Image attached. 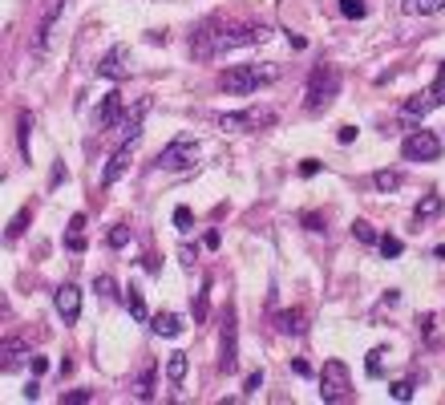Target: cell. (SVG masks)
Masks as SVG:
<instances>
[{
	"mask_svg": "<svg viewBox=\"0 0 445 405\" xmlns=\"http://www.w3.org/2000/svg\"><path fill=\"white\" fill-rule=\"evenodd\" d=\"M65 13V0H53L49 9H45V16H41V25H37V49H49V41H53V25L61 21Z\"/></svg>",
	"mask_w": 445,
	"mask_h": 405,
	"instance_id": "4fadbf2b",
	"label": "cell"
},
{
	"mask_svg": "<svg viewBox=\"0 0 445 405\" xmlns=\"http://www.w3.org/2000/svg\"><path fill=\"white\" fill-rule=\"evenodd\" d=\"M433 98H437V106H445V61H441V69H437V77H433Z\"/></svg>",
	"mask_w": 445,
	"mask_h": 405,
	"instance_id": "d6a6232c",
	"label": "cell"
},
{
	"mask_svg": "<svg viewBox=\"0 0 445 405\" xmlns=\"http://www.w3.org/2000/svg\"><path fill=\"white\" fill-rule=\"evenodd\" d=\"M25 397H29V401H37V397H41V385H37V381H29V385H25Z\"/></svg>",
	"mask_w": 445,
	"mask_h": 405,
	"instance_id": "bcb514c9",
	"label": "cell"
},
{
	"mask_svg": "<svg viewBox=\"0 0 445 405\" xmlns=\"http://www.w3.org/2000/svg\"><path fill=\"white\" fill-rule=\"evenodd\" d=\"M275 329L284 332V337H300L308 324H304V312H300V308H287V312H280V317H275Z\"/></svg>",
	"mask_w": 445,
	"mask_h": 405,
	"instance_id": "ac0fdd59",
	"label": "cell"
},
{
	"mask_svg": "<svg viewBox=\"0 0 445 405\" xmlns=\"http://www.w3.org/2000/svg\"><path fill=\"white\" fill-rule=\"evenodd\" d=\"M445 211V195H437V190H429V195H421L417 207H413V219L417 223H425V219H437Z\"/></svg>",
	"mask_w": 445,
	"mask_h": 405,
	"instance_id": "9a60e30c",
	"label": "cell"
},
{
	"mask_svg": "<svg viewBox=\"0 0 445 405\" xmlns=\"http://www.w3.org/2000/svg\"><path fill=\"white\" fill-rule=\"evenodd\" d=\"M372 187L381 190V195H393V190L401 187V175H397V170H377V175H372Z\"/></svg>",
	"mask_w": 445,
	"mask_h": 405,
	"instance_id": "d4e9b609",
	"label": "cell"
},
{
	"mask_svg": "<svg viewBox=\"0 0 445 405\" xmlns=\"http://www.w3.org/2000/svg\"><path fill=\"white\" fill-rule=\"evenodd\" d=\"M130 240H134V231L126 227V223L110 227V235H106V243H110V252H122V247H130Z\"/></svg>",
	"mask_w": 445,
	"mask_h": 405,
	"instance_id": "484cf974",
	"label": "cell"
},
{
	"mask_svg": "<svg viewBox=\"0 0 445 405\" xmlns=\"http://www.w3.org/2000/svg\"><path fill=\"white\" fill-rule=\"evenodd\" d=\"M29 219H33V215H29V211H21V215H16L13 223H9V240H16V235H21V231L29 227Z\"/></svg>",
	"mask_w": 445,
	"mask_h": 405,
	"instance_id": "e575fe53",
	"label": "cell"
},
{
	"mask_svg": "<svg viewBox=\"0 0 445 405\" xmlns=\"http://www.w3.org/2000/svg\"><path fill=\"white\" fill-rule=\"evenodd\" d=\"M377 247H381V255H389V260H397V255H401V240H397V235H381V243H377Z\"/></svg>",
	"mask_w": 445,
	"mask_h": 405,
	"instance_id": "1f68e13d",
	"label": "cell"
},
{
	"mask_svg": "<svg viewBox=\"0 0 445 405\" xmlns=\"http://www.w3.org/2000/svg\"><path fill=\"white\" fill-rule=\"evenodd\" d=\"M352 235H357L360 243H381V235H377V227H372L369 219H357V223H352Z\"/></svg>",
	"mask_w": 445,
	"mask_h": 405,
	"instance_id": "4316f807",
	"label": "cell"
},
{
	"mask_svg": "<svg viewBox=\"0 0 445 405\" xmlns=\"http://www.w3.org/2000/svg\"><path fill=\"white\" fill-rule=\"evenodd\" d=\"M260 385H263V373H260V369H255V373H251V377H247V385H243V393H247V397H251V393L260 389Z\"/></svg>",
	"mask_w": 445,
	"mask_h": 405,
	"instance_id": "7bdbcfd3",
	"label": "cell"
},
{
	"mask_svg": "<svg viewBox=\"0 0 445 405\" xmlns=\"http://www.w3.org/2000/svg\"><path fill=\"white\" fill-rule=\"evenodd\" d=\"M207 308H210V276L203 280V288L195 292V324H203V320H207Z\"/></svg>",
	"mask_w": 445,
	"mask_h": 405,
	"instance_id": "603a6c76",
	"label": "cell"
},
{
	"mask_svg": "<svg viewBox=\"0 0 445 405\" xmlns=\"http://www.w3.org/2000/svg\"><path fill=\"white\" fill-rule=\"evenodd\" d=\"M445 9V0H401V13L405 16H433V13H441Z\"/></svg>",
	"mask_w": 445,
	"mask_h": 405,
	"instance_id": "d6986e66",
	"label": "cell"
},
{
	"mask_svg": "<svg viewBox=\"0 0 445 405\" xmlns=\"http://www.w3.org/2000/svg\"><path fill=\"white\" fill-rule=\"evenodd\" d=\"M53 304H57L61 324H77L81 320V288L77 284H61V288L53 292Z\"/></svg>",
	"mask_w": 445,
	"mask_h": 405,
	"instance_id": "9c48e42d",
	"label": "cell"
},
{
	"mask_svg": "<svg viewBox=\"0 0 445 405\" xmlns=\"http://www.w3.org/2000/svg\"><path fill=\"white\" fill-rule=\"evenodd\" d=\"M433 106H437V98H433V89H425V93H417V98H409L405 106H401V118H413V122H417V118L429 114Z\"/></svg>",
	"mask_w": 445,
	"mask_h": 405,
	"instance_id": "2e32d148",
	"label": "cell"
},
{
	"mask_svg": "<svg viewBox=\"0 0 445 405\" xmlns=\"http://www.w3.org/2000/svg\"><path fill=\"white\" fill-rule=\"evenodd\" d=\"M0 353H4V369H13L16 361H21V353H25V341H4Z\"/></svg>",
	"mask_w": 445,
	"mask_h": 405,
	"instance_id": "83f0119b",
	"label": "cell"
},
{
	"mask_svg": "<svg viewBox=\"0 0 445 405\" xmlns=\"http://www.w3.org/2000/svg\"><path fill=\"white\" fill-rule=\"evenodd\" d=\"M401 158L405 163H437L441 158V138L433 130H413L405 142H401Z\"/></svg>",
	"mask_w": 445,
	"mask_h": 405,
	"instance_id": "52a82bcc",
	"label": "cell"
},
{
	"mask_svg": "<svg viewBox=\"0 0 445 405\" xmlns=\"http://www.w3.org/2000/svg\"><path fill=\"white\" fill-rule=\"evenodd\" d=\"M304 223H308V231H324V215H308Z\"/></svg>",
	"mask_w": 445,
	"mask_h": 405,
	"instance_id": "f6af8a7d",
	"label": "cell"
},
{
	"mask_svg": "<svg viewBox=\"0 0 445 405\" xmlns=\"http://www.w3.org/2000/svg\"><path fill=\"white\" fill-rule=\"evenodd\" d=\"M126 304H130V317L138 320V324H150V312H146V300H142V292L134 288V284H130V288H126Z\"/></svg>",
	"mask_w": 445,
	"mask_h": 405,
	"instance_id": "ffe728a7",
	"label": "cell"
},
{
	"mask_svg": "<svg viewBox=\"0 0 445 405\" xmlns=\"http://www.w3.org/2000/svg\"><path fill=\"white\" fill-rule=\"evenodd\" d=\"M336 142H344V146L348 142H357V126H340L336 130Z\"/></svg>",
	"mask_w": 445,
	"mask_h": 405,
	"instance_id": "b9f144b4",
	"label": "cell"
},
{
	"mask_svg": "<svg viewBox=\"0 0 445 405\" xmlns=\"http://www.w3.org/2000/svg\"><path fill=\"white\" fill-rule=\"evenodd\" d=\"M86 401H93V393L89 389H69L65 393V405H86Z\"/></svg>",
	"mask_w": 445,
	"mask_h": 405,
	"instance_id": "836d02e7",
	"label": "cell"
},
{
	"mask_svg": "<svg viewBox=\"0 0 445 405\" xmlns=\"http://www.w3.org/2000/svg\"><path fill=\"white\" fill-rule=\"evenodd\" d=\"M29 369H33V373H49V357H29Z\"/></svg>",
	"mask_w": 445,
	"mask_h": 405,
	"instance_id": "60d3db41",
	"label": "cell"
},
{
	"mask_svg": "<svg viewBox=\"0 0 445 405\" xmlns=\"http://www.w3.org/2000/svg\"><path fill=\"white\" fill-rule=\"evenodd\" d=\"M146 101H138L134 110H126L122 118H118V126H113V134H118V138H122V146H134V138L138 134H142V122H146Z\"/></svg>",
	"mask_w": 445,
	"mask_h": 405,
	"instance_id": "30bf717a",
	"label": "cell"
},
{
	"mask_svg": "<svg viewBox=\"0 0 445 405\" xmlns=\"http://www.w3.org/2000/svg\"><path fill=\"white\" fill-rule=\"evenodd\" d=\"M195 154H198V142L195 138H174L170 146H162L158 166H162V170H183V166L195 163Z\"/></svg>",
	"mask_w": 445,
	"mask_h": 405,
	"instance_id": "ba28073f",
	"label": "cell"
},
{
	"mask_svg": "<svg viewBox=\"0 0 445 405\" xmlns=\"http://www.w3.org/2000/svg\"><path fill=\"white\" fill-rule=\"evenodd\" d=\"M150 329L174 341V337H183V317H174V312H158V317H150Z\"/></svg>",
	"mask_w": 445,
	"mask_h": 405,
	"instance_id": "e0dca14e",
	"label": "cell"
},
{
	"mask_svg": "<svg viewBox=\"0 0 445 405\" xmlns=\"http://www.w3.org/2000/svg\"><path fill=\"white\" fill-rule=\"evenodd\" d=\"M300 175H304V178L320 175V163H300Z\"/></svg>",
	"mask_w": 445,
	"mask_h": 405,
	"instance_id": "ee69618b",
	"label": "cell"
},
{
	"mask_svg": "<svg viewBox=\"0 0 445 405\" xmlns=\"http://www.w3.org/2000/svg\"><path fill=\"white\" fill-rule=\"evenodd\" d=\"M272 126H275L272 106H247V110L219 114V130H231V134H260V130H272Z\"/></svg>",
	"mask_w": 445,
	"mask_h": 405,
	"instance_id": "277c9868",
	"label": "cell"
},
{
	"mask_svg": "<svg viewBox=\"0 0 445 405\" xmlns=\"http://www.w3.org/2000/svg\"><path fill=\"white\" fill-rule=\"evenodd\" d=\"M166 377H170V385H183L186 381V353H170V361H166Z\"/></svg>",
	"mask_w": 445,
	"mask_h": 405,
	"instance_id": "cb8c5ba5",
	"label": "cell"
},
{
	"mask_svg": "<svg viewBox=\"0 0 445 405\" xmlns=\"http://www.w3.org/2000/svg\"><path fill=\"white\" fill-rule=\"evenodd\" d=\"M98 73H101V77H110V81H122V77L130 73V53H126L122 45H113V49L101 57Z\"/></svg>",
	"mask_w": 445,
	"mask_h": 405,
	"instance_id": "8fae6325",
	"label": "cell"
},
{
	"mask_svg": "<svg viewBox=\"0 0 445 405\" xmlns=\"http://www.w3.org/2000/svg\"><path fill=\"white\" fill-rule=\"evenodd\" d=\"M29 130H33V114H21V150L29 158Z\"/></svg>",
	"mask_w": 445,
	"mask_h": 405,
	"instance_id": "d590c367",
	"label": "cell"
},
{
	"mask_svg": "<svg viewBox=\"0 0 445 405\" xmlns=\"http://www.w3.org/2000/svg\"><path fill=\"white\" fill-rule=\"evenodd\" d=\"M130 158H134V150H130V146H122V150L113 154L110 163H106V170H101V187H113V183L130 170Z\"/></svg>",
	"mask_w": 445,
	"mask_h": 405,
	"instance_id": "5bb4252c",
	"label": "cell"
},
{
	"mask_svg": "<svg viewBox=\"0 0 445 405\" xmlns=\"http://www.w3.org/2000/svg\"><path fill=\"white\" fill-rule=\"evenodd\" d=\"M174 227L190 231V227H195V211H190V207H174Z\"/></svg>",
	"mask_w": 445,
	"mask_h": 405,
	"instance_id": "f546056e",
	"label": "cell"
},
{
	"mask_svg": "<svg viewBox=\"0 0 445 405\" xmlns=\"http://www.w3.org/2000/svg\"><path fill=\"white\" fill-rule=\"evenodd\" d=\"M154 381H158L154 369H142V373L134 377V397L138 401H150V397H154Z\"/></svg>",
	"mask_w": 445,
	"mask_h": 405,
	"instance_id": "44dd1931",
	"label": "cell"
},
{
	"mask_svg": "<svg viewBox=\"0 0 445 405\" xmlns=\"http://www.w3.org/2000/svg\"><path fill=\"white\" fill-rule=\"evenodd\" d=\"M340 13H344L348 21H360V16H364V0H340Z\"/></svg>",
	"mask_w": 445,
	"mask_h": 405,
	"instance_id": "4dcf8cb0",
	"label": "cell"
},
{
	"mask_svg": "<svg viewBox=\"0 0 445 405\" xmlns=\"http://www.w3.org/2000/svg\"><path fill=\"white\" fill-rule=\"evenodd\" d=\"M340 98V69L336 65H316L308 77V93H304V106L312 114H324L332 101Z\"/></svg>",
	"mask_w": 445,
	"mask_h": 405,
	"instance_id": "3957f363",
	"label": "cell"
},
{
	"mask_svg": "<svg viewBox=\"0 0 445 405\" xmlns=\"http://www.w3.org/2000/svg\"><path fill=\"white\" fill-rule=\"evenodd\" d=\"M235 369H239V324H235V304H227L219 324V373H235Z\"/></svg>",
	"mask_w": 445,
	"mask_h": 405,
	"instance_id": "5b68a950",
	"label": "cell"
},
{
	"mask_svg": "<svg viewBox=\"0 0 445 405\" xmlns=\"http://www.w3.org/2000/svg\"><path fill=\"white\" fill-rule=\"evenodd\" d=\"M93 292H101V296H113V280H110V276H98V280H93Z\"/></svg>",
	"mask_w": 445,
	"mask_h": 405,
	"instance_id": "ab89813d",
	"label": "cell"
},
{
	"mask_svg": "<svg viewBox=\"0 0 445 405\" xmlns=\"http://www.w3.org/2000/svg\"><path fill=\"white\" fill-rule=\"evenodd\" d=\"M413 397V381H397L393 385V401H409Z\"/></svg>",
	"mask_w": 445,
	"mask_h": 405,
	"instance_id": "8d00e7d4",
	"label": "cell"
},
{
	"mask_svg": "<svg viewBox=\"0 0 445 405\" xmlns=\"http://www.w3.org/2000/svg\"><path fill=\"white\" fill-rule=\"evenodd\" d=\"M122 114H126V98H122V89H110V93H106V101H101V110H98V122H101L106 130H113Z\"/></svg>",
	"mask_w": 445,
	"mask_h": 405,
	"instance_id": "7c38bea8",
	"label": "cell"
},
{
	"mask_svg": "<svg viewBox=\"0 0 445 405\" xmlns=\"http://www.w3.org/2000/svg\"><path fill=\"white\" fill-rule=\"evenodd\" d=\"M292 369H296L300 377H312V365H308V361H292Z\"/></svg>",
	"mask_w": 445,
	"mask_h": 405,
	"instance_id": "7dc6e473",
	"label": "cell"
},
{
	"mask_svg": "<svg viewBox=\"0 0 445 405\" xmlns=\"http://www.w3.org/2000/svg\"><path fill=\"white\" fill-rule=\"evenodd\" d=\"M81 227H86V219L73 215V223H69V235H65V247H69V252H86V235H81Z\"/></svg>",
	"mask_w": 445,
	"mask_h": 405,
	"instance_id": "7402d4cb",
	"label": "cell"
},
{
	"mask_svg": "<svg viewBox=\"0 0 445 405\" xmlns=\"http://www.w3.org/2000/svg\"><path fill=\"white\" fill-rule=\"evenodd\" d=\"M364 373H369V377H381V373H384V353H381V349H372V353H369Z\"/></svg>",
	"mask_w": 445,
	"mask_h": 405,
	"instance_id": "f1b7e54d",
	"label": "cell"
},
{
	"mask_svg": "<svg viewBox=\"0 0 445 405\" xmlns=\"http://www.w3.org/2000/svg\"><path fill=\"white\" fill-rule=\"evenodd\" d=\"M433 260H445V243L441 247H433Z\"/></svg>",
	"mask_w": 445,
	"mask_h": 405,
	"instance_id": "c3c4849f",
	"label": "cell"
},
{
	"mask_svg": "<svg viewBox=\"0 0 445 405\" xmlns=\"http://www.w3.org/2000/svg\"><path fill=\"white\" fill-rule=\"evenodd\" d=\"M263 41H272L267 25H219V21H207L190 37V57L207 61V57H219V53H231V49H251V45H263Z\"/></svg>",
	"mask_w": 445,
	"mask_h": 405,
	"instance_id": "6da1fadb",
	"label": "cell"
},
{
	"mask_svg": "<svg viewBox=\"0 0 445 405\" xmlns=\"http://www.w3.org/2000/svg\"><path fill=\"white\" fill-rule=\"evenodd\" d=\"M348 393H352V377H348V365L344 361H324L320 365V397L328 405H336V401H344Z\"/></svg>",
	"mask_w": 445,
	"mask_h": 405,
	"instance_id": "8992f818",
	"label": "cell"
},
{
	"mask_svg": "<svg viewBox=\"0 0 445 405\" xmlns=\"http://www.w3.org/2000/svg\"><path fill=\"white\" fill-rule=\"evenodd\" d=\"M284 73V65H231V69H222L219 73V89L222 93H255V89L272 86L275 77Z\"/></svg>",
	"mask_w": 445,
	"mask_h": 405,
	"instance_id": "7a4b0ae2",
	"label": "cell"
},
{
	"mask_svg": "<svg viewBox=\"0 0 445 405\" xmlns=\"http://www.w3.org/2000/svg\"><path fill=\"white\" fill-rule=\"evenodd\" d=\"M195 255H198V247H195V243L178 247V260H183V267H195Z\"/></svg>",
	"mask_w": 445,
	"mask_h": 405,
	"instance_id": "74e56055",
	"label": "cell"
},
{
	"mask_svg": "<svg viewBox=\"0 0 445 405\" xmlns=\"http://www.w3.org/2000/svg\"><path fill=\"white\" fill-rule=\"evenodd\" d=\"M158 255H154V252H146V255H142V272H150V276H158Z\"/></svg>",
	"mask_w": 445,
	"mask_h": 405,
	"instance_id": "f35d334b",
	"label": "cell"
}]
</instances>
